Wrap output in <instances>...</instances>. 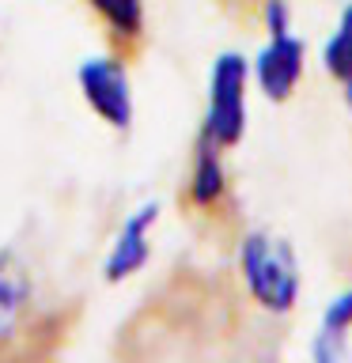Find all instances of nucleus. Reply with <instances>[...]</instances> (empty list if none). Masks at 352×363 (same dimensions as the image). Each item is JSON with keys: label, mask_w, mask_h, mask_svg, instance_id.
Returning a JSON list of instances; mask_svg holds the SVG:
<instances>
[{"label": "nucleus", "mask_w": 352, "mask_h": 363, "mask_svg": "<svg viewBox=\"0 0 352 363\" xmlns=\"http://www.w3.org/2000/svg\"><path fill=\"white\" fill-rule=\"evenodd\" d=\"M243 272L250 284V295L265 311H292L295 291H299V272H295L292 246L280 238L254 235L243 246Z\"/></svg>", "instance_id": "obj_1"}, {"label": "nucleus", "mask_w": 352, "mask_h": 363, "mask_svg": "<svg viewBox=\"0 0 352 363\" xmlns=\"http://www.w3.org/2000/svg\"><path fill=\"white\" fill-rule=\"evenodd\" d=\"M243 129H246V65L238 53H224L216 57L212 68L204 136L216 147H235Z\"/></svg>", "instance_id": "obj_2"}, {"label": "nucleus", "mask_w": 352, "mask_h": 363, "mask_svg": "<svg viewBox=\"0 0 352 363\" xmlns=\"http://www.w3.org/2000/svg\"><path fill=\"white\" fill-rule=\"evenodd\" d=\"M34 337V280L27 265L4 250L0 254V363Z\"/></svg>", "instance_id": "obj_3"}, {"label": "nucleus", "mask_w": 352, "mask_h": 363, "mask_svg": "<svg viewBox=\"0 0 352 363\" xmlns=\"http://www.w3.org/2000/svg\"><path fill=\"white\" fill-rule=\"evenodd\" d=\"M79 91H84L87 106L95 110L110 129H129V121H133V95H129L125 61L118 53L87 57V61L79 65Z\"/></svg>", "instance_id": "obj_4"}, {"label": "nucleus", "mask_w": 352, "mask_h": 363, "mask_svg": "<svg viewBox=\"0 0 352 363\" xmlns=\"http://www.w3.org/2000/svg\"><path fill=\"white\" fill-rule=\"evenodd\" d=\"M258 87L265 91L269 99H288L292 87L299 84V72H303V42L295 34H277L265 50H261L258 65Z\"/></svg>", "instance_id": "obj_5"}, {"label": "nucleus", "mask_w": 352, "mask_h": 363, "mask_svg": "<svg viewBox=\"0 0 352 363\" xmlns=\"http://www.w3.org/2000/svg\"><path fill=\"white\" fill-rule=\"evenodd\" d=\"M121 61L136 57L144 42V0H87Z\"/></svg>", "instance_id": "obj_6"}, {"label": "nucleus", "mask_w": 352, "mask_h": 363, "mask_svg": "<svg viewBox=\"0 0 352 363\" xmlns=\"http://www.w3.org/2000/svg\"><path fill=\"white\" fill-rule=\"evenodd\" d=\"M155 223V204H148L121 227L118 242L106 257V280H125L148 261V227Z\"/></svg>", "instance_id": "obj_7"}, {"label": "nucleus", "mask_w": 352, "mask_h": 363, "mask_svg": "<svg viewBox=\"0 0 352 363\" xmlns=\"http://www.w3.org/2000/svg\"><path fill=\"white\" fill-rule=\"evenodd\" d=\"M220 152L224 147H216L209 136L201 133L197 155H193V170H189V204L193 208H212V204L227 193V174H224Z\"/></svg>", "instance_id": "obj_8"}, {"label": "nucleus", "mask_w": 352, "mask_h": 363, "mask_svg": "<svg viewBox=\"0 0 352 363\" xmlns=\"http://www.w3.org/2000/svg\"><path fill=\"white\" fill-rule=\"evenodd\" d=\"M326 68L337 79H345V84L352 79V4L345 8L334 38H329V45H326Z\"/></svg>", "instance_id": "obj_9"}, {"label": "nucleus", "mask_w": 352, "mask_h": 363, "mask_svg": "<svg viewBox=\"0 0 352 363\" xmlns=\"http://www.w3.org/2000/svg\"><path fill=\"white\" fill-rule=\"evenodd\" d=\"M265 23H269V34H288V8L284 0H265Z\"/></svg>", "instance_id": "obj_10"}, {"label": "nucleus", "mask_w": 352, "mask_h": 363, "mask_svg": "<svg viewBox=\"0 0 352 363\" xmlns=\"http://www.w3.org/2000/svg\"><path fill=\"white\" fill-rule=\"evenodd\" d=\"M345 87H348V102H352V79H348V84H345Z\"/></svg>", "instance_id": "obj_11"}]
</instances>
